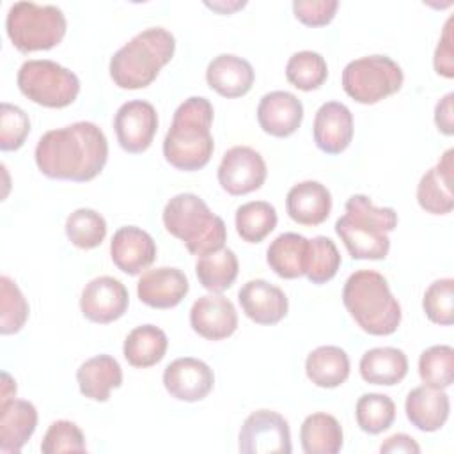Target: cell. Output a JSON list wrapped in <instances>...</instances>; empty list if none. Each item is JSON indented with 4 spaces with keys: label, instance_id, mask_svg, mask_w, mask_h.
<instances>
[{
    "label": "cell",
    "instance_id": "cell-17",
    "mask_svg": "<svg viewBox=\"0 0 454 454\" xmlns=\"http://www.w3.org/2000/svg\"><path fill=\"white\" fill-rule=\"evenodd\" d=\"M238 301L248 319L257 325H277L287 316L289 300L286 293L262 278L243 284L238 291Z\"/></svg>",
    "mask_w": 454,
    "mask_h": 454
},
{
    "label": "cell",
    "instance_id": "cell-37",
    "mask_svg": "<svg viewBox=\"0 0 454 454\" xmlns=\"http://www.w3.org/2000/svg\"><path fill=\"white\" fill-rule=\"evenodd\" d=\"M419 376L424 385L447 388L454 380V349L449 344H436L420 353Z\"/></svg>",
    "mask_w": 454,
    "mask_h": 454
},
{
    "label": "cell",
    "instance_id": "cell-7",
    "mask_svg": "<svg viewBox=\"0 0 454 454\" xmlns=\"http://www.w3.org/2000/svg\"><path fill=\"white\" fill-rule=\"evenodd\" d=\"M67 21L60 7L14 2L5 16V32L21 53L55 48L66 35Z\"/></svg>",
    "mask_w": 454,
    "mask_h": 454
},
{
    "label": "cell",
    "instance_id": "cell-15",
    "mask_svg": "<svg viewBox=\"0 0 454 454\" xmlns=\"http://www.w3.org/2000/svg\"><path fill=\"white\" fill-rule=\"evenodd\" d=\"M190 325L195 333L207 340L231 337L238 328V312L234 303L220 293L197 298L190 309Z\"/></svg>",
    "mask_w": 454,
    "mask_h": 454
},
{
    "label": "cell",
    "instance_id": "cell-18",
    "mask_svg": "<svg viewBox=\"0 0 454 454\" xmlns=\"http://www.w3.org/2000/svg\"><path fill=\"white\" fill-rule=\"evenodd\" d=\"M312 135L319 151L326 154H340L353 140L351 110L339 101L323 103L314 115Z\"/></svg>",
    "mask_w": 454,
    "mask_h": 454
},
{
    "label": "cell",
    "instance_id": "cell-31",
    "mask_svg": "<svg viewBox=\"0 0 454 454\" xmlns=\"http://www.w3.org/2000/svg\"><path fill=\"white\" fill-rule=\"evenodd\" d=\"M167 348L168 339L161 328L154 325H140L126 335L122 353L129 365L145 369L161 362Z\"/></svg>",
    "mask_w": 454,
    "mask_h": 454
},
{
    "label": "cell",
    "instance_id": "cell-13",
    "mask_svg": "<svg viewBox=\"0 0 454 454\" xmlns=\"http://www.w3.org/2000/svg\"><path fill=\"white\" fill-rule=\"evenodd\" d=\"M129 305L126 286L110 275H101L85 284L80 296V310L85 319L108 325L124 316Z\"/></svg>",
    "mask_w": 454,
    "mask_h": 454
},
{
    "label": "cell",
    "instance_id": "cell-4",
    "mask_svg": "<svg viewBox=\"0 0 454 454\" xmlns=\"http://www.w3.org/2000/svg\"><path fill=\"white\" fill-rule=\"evenodd\" d=\"M342 301L353 321L369 335H390L401 325V305L387 278L374 270H356L342 287Z\"/></svg>",
    "mask_w": 454,
    "mask_h": 454
},
{
    "label": "cell",
    "instance_id": "cell-30",
    "mask_svg": "<svg viewBox=\"0 0 454 454\" xmlns=\"http://www.w3.org/2000/svg\"><path fill=\"white\" fill-rule=\"evenodd\" d=\"M300 442L305 454H337L344 445L342 426L330 413H312L301 422Z\"/></svg>",
    "mask_w": 454,
    "mask_h": 454
},
{
    "label": "cell",
    "instance_id": "cell-21",
    "mask_svg": "<svg viewBox=\"0 0 454 454\" xmlns=\"http://www.w3.org/2000/svg\"><path fill=\"white\" fill-rule=\"evenodd\" d=\"M286 209L289 218L300 225H319L330 216L332 193L319 181H301L287 192Z\"/></svg>",
    "mask_w": 454,
    "mask_h": 454
},
{
    "label": "cell",
    "instance_id": "cell-40",
    "mask_svg": "<svg viewBox=\"0 0 454 454\" xmlns=\"http://www.w3.org/2000/svg\"><path fill=\"white\" fill-rule=\"evenodd\" d=\"M422 309L434 325L449 326L454 321V280L438 278L424 293Z\"/></svg>",
    "mask_w": 454,
    "mask_h": 454
},
{
    "label": "cell",
    "instance_id": "cell-44",
    "mask_svg": "<svg viewBox=\"0 0 454 454\" xmlns=\"http://www.w3.org/2000/svg\"><path fill=\"white\" fill-rule=\"evenodd\" d=\"M452 21L454 18L450 16L445 25H443V32L438 39L436 50H434V57H433V64H434V71L445 78H452L454 76V50H452Z\"/></svg>",
    "mask_w": 454,
    "mask_h": 454
},
{
    "label": "cell",
    "instance_id": "cell-29",
    "mask_svg": "<svg viewBox=\"0 0 454 454\" xmlns=\"http://www.w3.org/2000/svg\"><path fill=\"white\" fill-rule=\"evenodd\" d=\"M307 378L321 388H335L349 376V356L339 346H319L307 355Z\"/></svg>",
    "mask_w": 454,
    "mask_h": 454
},
{
    "label": "cell",
    "instance_id": "cell-38",
    "mask_svg": "<svg viewBox=\"0 0 454 454\" xmlns=\"http://www.w3.org/2000/svg\"><path fill=\"white\" fill-rule=\"evenodd\" d=\"M340 268V254L335 243L326 236H316L309 239L305 277L312 284H326Z\"/></svg>",
    "mask_w": 454,
    "mask_h": 454
},
{
    "label": "cell",
    "instance_id": "cell-5",
    "mask_svg": "<svg viewBox=\"0 0 454 454\" xmlns=\"http://www.w3.org/2000/svg\"><path fill=\"white\" fill-rule=\"evenodd\" d=\"M176 51L174 35L163 27H149L131 37L110 59V78L121 89L151 85Z\"/></svg>",
    "mask_w": 454,
    "mask_h": 454
},
{
    "label": "cell",
    "instance_id": "cell-39",
    "mask_svg": "<svg viewBox=\"0 0 454 454\" xmlns=\"http://www.w3.org/2000/svg\"><path fill=\"white\" fill-rule=\"evenodd\" d=\"M28 301L18 284L7 275L0 277V333H18L28 319Z\"/></svg>",
    "mask_w": 454,
    "mask_h": 454
},
{
    "label": "cell",
    "instance_id": "cell-16",
    "mask_svg": "<svg viewBox=\"0 0 454 454\" xmlns=\"http://www.w3.org/2000/svg\"><path fill=\"white\" fill-rule=\"evenodd\" d=\"M110 257L122 273L138 275L154 262L156 243L147 231L137 225H124L112 236Z\"/></svg>",
    "mask_w": 454,
    "mask_h": 454
},
{
    "label": "cell",
    "instance_id": "cell-10",
    "mask_svg": "<svg viewBox=\"0 0 454 454\" xmlns=\"http://www.w3.org/2000/svg\"><path fill=\"white\" fill-rule=\"evenodd\" d=\"M238 449L245 454H289L293 445L287 420L273 410L252 411L239 429Z\"/></svg>",
    "mask_w": 454,
    "mask_h": 454
},
{
    "label": "cell",
    "instance_id": "cell-6",
    "mask_svg": "<svg viewBox=\"0 0 454 454\" xmlns=\"http://www.w3.org/2000/svg\"><path fill=\"white\" fill-rule=\"evenodd\" d=\"M163 225L168 234L181 239L197 257L223 248L227 239L225 222L195 193H177L163 207Z\"/></svg>",
    "mask_w": 454,
    "mask_h": 454
},
{
    "label": "cell",
    "instance_id": "cell-48",
    "mask_svg": "<svg viewBox=\"0 0 454 454\" xmlns=\"http://www.w3.org/2000/svg\"><path fill=\"white\" fill-rule=\"evenodd\" d=\"M207 7H211V9H215V11H220V12H223V14H229L231 11H234V9H239V7H243L245 5V2H236L234 5H225V4H206Z\"/></svg>",
    "mask_w": 454,
    "mask_h": 454
},
{
    "label": "cell",
    "instance_id": "cell-43",
    "mask_svg": "<svg viewBox=\"0 0 454 454\" xmlns=\"http://www.w3.org/2000/svg\"><path fill=\"white\" fill-rule=\"evenodd\" d=\"M339 2L337 0H294L293 12L298 21L307 27H323L328 25L335 12Z\"/></svg>",
    "mask_w": 454,
    "mask_h": 454
},
{
    "label": "cell",
    "instance_id": "cell-28",
    "mask_svg": "<svg viewBox=\"0 0 454 454\" xmlns=\"http://www.w3.org/2000/svg\"><path fill=\"white\" fill-rule=\"evenodd\" d=\"M309 239L298 232L278 234L266 250L268 266L280 278H298L305 275Z\"/></svg>",
    "mask_w": 454,
    "mask_h": 454
},
{
    "label": "cell",
    "instance_id": "cell-20",
    "mask_svg": "<svg viewBox=\"0 0 454 454\" xmlns=\"http://www.w3.org/2000/svg\"><path fill=\"white\" fill-rule=\"evenodd\" d=\"M190 284L186 275L170 266L147 270L137 284L138 300L153 309H172L188 294Z\"/></svg>",
    "mask_w": 454,
    "mask_h": 454
},
{
    "label": "cell",
    "instance_id": "cell-35",
    "mask_svg": "<svg viewBox=\"0 0 454 454\" xmlns=\"http://www.w3.org/2000/svg\"><path fill=\"white\" fill-rule=\"evenodd\" d=\"M67 239L82 250H92L106 238V222L101 213L90 207L74 209L66 220Z\"/></svg>",
    "mask_w": 454,
    "mask_h": 454
},
{
    "label": "cell",
    "instance_id": "cell-9",
    "mask_svg": "<svg viewBox=\"0 0 454 454\" xmlns=\"http://www.w3.org/2000/svg\"><path fill=\"white\" fill-rule=\"evenodd\" d=\"M404 82L401 66L387 55H367L355 59L342 69L344 92L362 105H374L395 94Z\"/></svg>",
    "mask_w": 454,
    "mask_h": 454
},
{
    "label": "cell",
    "instance_id": "cell-11",
    "mask_svg": "<svg viewBox=\"0 0 454 454\" xmlns=\"http://www.w3.org/2000/svg\"><path fill=\"white\" fill-rule=\"evenodd\" d=\"M266 161L248 145L227 149L218 165V183L229 195H247L259 190L266 181Z\"/></svg>",
    "mask_w": 454,
    "mask_h": 454
},
{
    "label": "cell",
    "instance_id": "cell-26",
    "mask_svg": "<svg viewBox=\"0 0 454 454\" xmlns=\"http://www.w3.org/2000/svg\"><path fill=\"white\" fill-rule=\"evenodd\" d=\"M76 381L82 395L90 401L105 403L110 392L122 385V369L114 356L96 355L78 367Z\"/></svg>",
    "mask_w": 454,
    "mask_h": 454
},
{
    "label": "cell",
    "instance_id": "cell-41",
    "mask_svg": "<svg viewBox=\"0 0 454 454\" xmlns=\"http://www.w3.org/2000/svg\"><path fill=\"white\" fill-rule=\"evenodd\" d=\"M85 434L78 424L71 420H55L46 429L41 452L44 454H60V452H85Z\"/></svg>",
    "mask_w": 454,
    "mask_h": 454
},
{
    "label": "cell",
    "instance_id": "cell-27",
    "mask_svg": "<svg viewBox=\"0 0 454 454\" xmlns=\"http://www.w3.org/2000/svg\"><path fill=\"white\" fill-rule=\"evenodd\" d=\"M358 369L364 381L392 387L401 383L408 374V356L399 348H372L362 355Z\"/></svg>",
    "mask_w": 454,
    "mask_h": 454
},
{
    "label": "cell",
    "instance_id": "cell-34",
    "mask_svg": "<svg viewBox=\"0 0 454 454\" xmlns=\"http://www.w3.org/2000/svg\"><path fill=\"white\" fill-rule=\"evenodd\" d=\"M287 82L300 90H316L328 78V66L321 53L312 50H301L289 57L286 64Z\"/></svg>",
    "mask_w": 454,
    "mask_h": 454
},
{
    "label": "cell",
    "instance_id": "cell-2",
    "mask_svg": "<svg viewBox=\"0 0 454 454\" xmlns=\"http://www.w3.org/2000/svg\"><path fill=\"white\" fill-rule=\"evenodd\" d=\"M213 117V105L204 96H192L176 108L163 138V156L172 167L195 172L209 163L215 149Z\"/></svg>",
    "mask_w": 454,
    "mask_h": 454
},
{
    "label": "cell",
    "instance_id": "cell-22",
    "mask_svg": "<svg viewBox=\"0 0 454 454\" xmlns=\"http://www.w3.org/2000/svg\"><path fill=\"white\" fill-rule=\"evenodd\" d=\"M452 149H447L440 161L431 167L417 184V202L431 215H447L454 207L452 193Z\"/></svg>",
    "mask_w": 454,
    "mask_h": 454
},
{
    "label": "cell",
    "instance_id": "cell-8",
    "mask_svg": "<svg viewBox=\"0 0 454 454\" xmlns=\"http://www.w3.org/2000/svg\"><path fill=\"white\" fill-rule=\"evenodd\" d=\"M16 83L25 98L46 108L69 106L80 92L78 76L48 59L25 60L18 69Z\"/></svg>",
    "mask_w": 454,
    "mask_h": 454
},
{
    "label": "cell",
    "instance_id": "cell-3",
    "mask_svg": "<svg viewBox=\"0 0 454 454\" xmlns=\"http://www.w3.org/2000/svg\"><path fill=\"white\" fill-rule=\"evenodd\" d=\"M346 213L335 222V232L353 259L380 261L388 255L390 238L397 227L394 207H378L367 195H351Z\"/></svg>",
    "mask_w": 454,
    "mask_h": 454
},
{
    "label": "cell",
    "instance_id": "cell-24",
    "mask_svg": "<svg viewBox=\"0 0 454 454\" xmlns=\"http://www.w3.org/2000/svg\"><path fill=\"white\" fill-rule=\"evenodd\" d=\"M254 80L252 64L232 53L216 55L206 67L207 85L223 98L245 96L252 89Z\"/></svg>",
    "mask_w": 454,
    "mask_h": 454
},
{
    "label": "cell",
    "instance_id": "cell-33",
    "mask_svg": "<svg viewBox=\"0 0 454 454\" xmlns=\"http://www.w3.org/2000/svg\"><path fill=\"white\" fill-rule=\"evenodd\" d=\"M277 209L266 200H250L236 209L234 223L247 243H261L277 227Z\"/></svg>",
    "mask_w": 454,
    "mask_h": 454
},
{
    "label": "cell",
    "instance_id": "cell-25",
    "mask_svg": "<svg viewBox=\"0 0 454 454\" xmlns=\"http://www.w3.org/2000/svg\"><path fill=\"white\" fill-rule=\"evenodd\" d=\"M37 427V410L30 401L9 399L0 403V450L20 454Z\"/></svg>",
    "mask_w": 454,
    "mask_h": 454
},
{
    "label": "cell",
    "instance_id": "cell-32",
    "mask_svg": "<svg viewBox=\"0 0 454 454\" xmlns=\"http://www.w3.org/2000/svg\"><path fill=\"white\" fill-rule=\"evenodd\" d=\"M239 262L231 248H220L206 254L195 262V275L200 286L211 293L227 291L238 278Z\"/></svg>",
    "mask_w": 454,
    "mask_h": 454
},
{
    "label": "cell",
    "instance_id": "cell-23",
    "mask_svg": "<svg viewBox=\"0 0 454 454\" xmlns=\"http://www.w3.org/2000/svg\"><path fill=\"white\" fill-rule=\"evenodd\" d=\"M404 411L411 426L419 431L433 433L443 427L449 419L450 401L443 388L420 385L408 392Z\"/></svg>",
    "mask_w": 454,
    "mask_h": 454
},
{
    "label": "cell",
    "instance_id": "cell-45",
    "mask_svg": "<svg viewBox=\"0 0 454 454\" xmlns=\"http://www.w3.org/2000/svg\"><path fill=\"white\" fill-rule=\"evenodd\" d=\"M452 99H454V94L449 92L434 106V124H436L438 131H442L443 135H452L454 133Z\"/></svg>",
    "mask_w": 454,
    "mask_h": 454
},
{
    "label": "cell",
    "instance_id": "cell-19",
    "mask_svg": "<svg viewBox=\"0 0 454 454\" xmlns=\"http://www.w3.org/2000/svg\"><path fill=\"white\" fill-rule=\"evenodd\" d=\"M303 121L301 101L287 90H271L257 105V122L271 137L286 138L293 135Z\"/></svg>",
    "mask_w": 454,
    "mask_h": 454
},
{
    "label": "cell",
    "instance_id": "cell-12",
    "mask_svg": "<svg viewBox=\"0 0 454 454\" xmlns=\"http://www.w3.org/2000/svg\"><path fill=\"white\" fill-rule=\"evenodd\" d=\"M114 129L119 145L126 153H144L145 149H149L158 131L156 108L144 99L126 101L115 112Z\"/></svg>",
    "mask_w": 454,
    "mask_h": 454
},
{
    "label": "cell",
    "instance_id": "cell-47",
    "mask_svg": "<svg viewBox=\"0 0 454 454\" xmlns=\"http://www.w3.org/2000/svg\"><path fill=\"white\" fill-rule=\"evenodd\" d=\"M16 395V381L11 378L9 372H2V394H0V403H5Z\"/></svg>",
    "mask_w": 454,
    "mask_h": 454
},
{
    "label": "cell",
    "instance_id": "cell-14",
    "mask_svg": "<svg viewBox=\"0 0 454 454\" xmlns=\"http://www.w3.org/2000/svg\"><path fill=\"white\" fill-rule=\"evenodd\" d=\"M163 385L167 392L186 403H197L207 397L215 385L213 369L193 356H183L172 360L163 371Z\"/></svg>",
    "mask_w": 454,
    "mask_h": 454
},
{
    "label": "cell",
    "instance_id": "cell-36",
    "mask_svg": "<svg viewBox=\"0 0 454 454\" xmlns=\"http://www.w3.org/2000/svg\"><path fill=\"white\" fill-rule=\"evenodd\" d=\"M356 424L364 433L380 434L387 431L395 420V404L394 401L378 392H369L358 397L355 406Z\"/></svg>",
    "mask_w": 454,
    "mask_h": 454
},
{
    "label": "cell",
    "instance_id": "cell-46",
    "mask_svg": "<svg viewBox=\"0 0 454 454\" xmlns=\"http://www.w3.org/2000/svg\"><path fill=\"white\" fill-rule=\"evenodd\" d=\"M380 452H420V445L404 433H395L392 436H388L381 445H380Z\"/></svg>",
    "mask_w": 454,
    "mask_h": 454
},
{
    "label": "cell",
    "instance_id": "cell-42",
    "mask_svg": "<svg viewBox=\"0 0 454 454\" xmlns=\"http://www.w3.org/2000/svg\"><path fill=\"white\" fill-rule=\"evenodd\" d=\"M30 133V119L23 108L2 103L0 112V149L16 151L20 149Z\"/></svg>",
    "mask_w": 454,
    "mask_h": 454
},
{
    "label": "cell",
    "instance_id": "cell-1",
    "mask_svg": "<svg viewBox=\"0 0 454 454\" xmlns=\"http://www.w3.org/2000/svg\"><path fill=\"white\" fill-rule=\"evenodd\" d=\"M35 165L50 179L85 183L99 176L108 160V140L90 121L46 131L34 151Z\"/></svg>",
    "mask_w": 454,
    "mask_h": 454
}]
</instances>
